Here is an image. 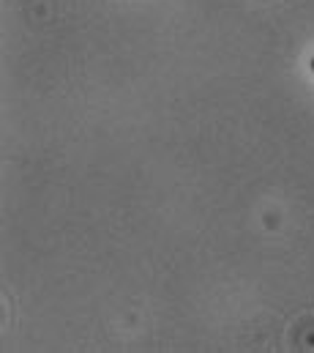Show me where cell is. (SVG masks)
<instances>
[{"label":"cell","mask_w":314,"mask_h":353,"mask_svg":"<svg viewBox=\"0 0 314 353\" xmlns=\"http://www.w3.org/2000/svg\"><path fill=\"white\" fill-rule=\"evenodd\" d=\"M309 66H312V72H314V58H312V61H309Z\"/></svg>","instance_id":"6da1fadb"}]
</instances>
